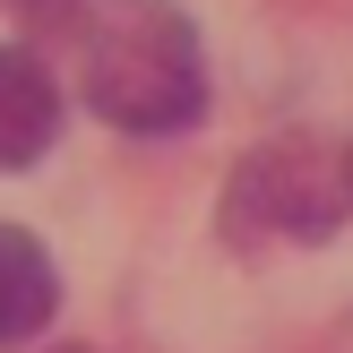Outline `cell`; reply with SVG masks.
I'll list each match as a JSON object with an SVG mask.
<instances>
[{
  "label": "cell",
  "mask_w": 353,
  "mask_h": 353,
  "mask_svg": "<svg viewBox=\"0 0 353 353\" xmlns=\"http://www.w3.org/2000/svg\"><path fill=\"white\" fill-rule=\"evenodd\" d=\"M78 86L112 130L181 138L207 112V52L181 0H86L78 9Z\"/></svg>",
  "instance_id": "cell-1"
},
{
  "label": "cell",
  "mask_w": 353,
  "mask_h": 353,
  "mask_svg": "<svg viewBox=\"0 0 353 353\" xmlns=\"http://www.w3.org/2000/svg\"><path fill=\"white\" fill-rule=\"evenodd\" d=\"M353 216L345 199V155L310 147V138H268L233 164L224 181V241L233 250H276V241H327L336 224Z\"/></svg>",
  "instance_id": "cell-2"
},
{
  "label": "cell",
  "mask_w": 353,
  "mask_h": 353,
  "mask_svg": "<svg viewBox=\"0 0 353 353\" xmlns=\"http://www.w3.org/2000/svg\"><path fill=\"white\" fill-rule=\"evenodd\" d=\"M61 138V86L26 43H0V172H26Z\"/></svg>",
  "instance_id": "cell-3"
},
{
  "label": "cell",
  "mask_w": 353,
  "mask_h": 353,
  "mask_svg": "<svg viewBox=\"0 0 353 353\" xmlns=\"http://www.w3.org/2000/svg\"><path fill=\"white\" fill-rule=\"evenodd\" d=\"M52 310H61V276H52L43 241L17 233V224H0V353L26 345V336H43Z\"/></svg>",
  "instance_id": "cell-4"
},
{
  "label": "cell",
  "mask_w": 353,
  "mask_h": 353,
  "mask_svg": "<svg viewBox=\"0 0 353 353\" xmlns=\"http://www.w3.org/2000/svg\"><path fill=\"white\" fill-rule=\"evenodd\" d=\"M17 17H26V26H43V34H61V26H78V9L86 0H9Z\"/></svg>",
  "instance_id": "cell-5"
},
{
  "label": "cell",
  "mask_w": 353,
  "mask_h": 353,
  "mask_svg": "<svg viewBox=\"0 0 353 353\" xmlns=\"http://www.w3.org/2000/svg\"><path fill=\"white\" fill-rule=\"evenodd\" d=\"M345 199H353V147H345Z\"/></svg>",
  "instance_id": "cell-6"
},
{
  "label": "cell",
  "mask_w": 353,
  "mask_h": 353,
  "mask_svg": "<svg viewBox=\"0 0 353 353\" xmlns=\"http://www.w3.org/2000/svg\"><path fill=\"white\" fill-rule=\"evenodd\" d=\"M52 353H86V345H52Z\"/></svg>",
  "instance_id": "cell-7"
}]
</instances>
